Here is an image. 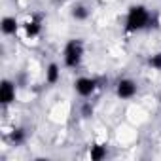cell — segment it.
Listing matches in <instances>:
<instances>
[{"mask_svg": "<svg viewBox=\"0 0 161 161\" xmlns=\"http://www.w3.org/2000/svg\"><path fill=\"white\" fill-rule=\"evenodd\" d=\"M152 14L150 10L144 6V4H133L129 10H127V17H125V32L129 34H135V32H140L144 29H150L152 27Z\"/></svg>", "mask_w": 161, "mask_h": 161, "instance_id": "1", "label": "cell"}, {"mask_svg": "<svg viewBox=\"0 0 161 161\" xmlns=\"http://www.w3.org/2000/svg\"><path fill=\"white\" fill-rule=\"evenodd\" d=\"M86 55V44L82 38H70L63 49V63L66 68H78Z\"/></svg>", "mask_w": 161, "mask_h": 161, "instance_id": "2", "label": "cell"}, {"mask_svg": "<svg viewBox=\"0 0 161 161\" xmlns=\"http://www.w3.org/2000/svg\"><path fill=\"white\" fill-rule=\"evenodd\" d=\"M97 87H99V82H97L95 78H89V76H80V78H76V80H74V91H76V95L84 97V99L91 97V95L97 91Z\"/></svg>", "mask_w": 161, "mask_h": 161, "instance_id": "3", "label": "cell"}, {"mask_svg": "<svg viewBox=\"0 0 161 161\" xmlns=\"http://www.w3.org/2000/svg\"><path fill=\"white\" fill-rule=\"evenodd\" d=\"M138 91V86L133 78H119L116 82V97L121 99V101H129L136 95Z\"/></svg>", "mask_w": 161, "mask_h": 161, "instance_id": "4", "label": "cell"}, {"mask_svg": "<svg viewBox=\"0 0 161 161\" xmlns=\"http://www.w3.org/2000/svg\"><path fill=\"white\" fill-rule=\"evenodd\" d=\"M15 95H17V89H15V84L12 80H2L0 82V104L4 108L10 106L12 103H15Z\"/></svg>", "mask_w": 161, "mask_h": 161, "instance_id": "5", "label": "cell"}, {"mask_svg": "<svg viewBox=\"0 0 161 161\" xmlns=\"http://www.w3.org/2000/svg\"><path fill=\"white\" fill-rule=\"evenodd\" d=\"M42 23H44V19H42L40 14H34L31 19H27V21L23 23L25 36H27V38H36V36H40V32H42Z\"/></svg>", "mask_w": 161, "mask_h": 161, "instance_id": "6", "label": "cell"}, {"mask_svg": "<svg viewBox=\"0 0 161 161\" xmlns=\"http://www.w3.org/2000/svg\"><path fill=\"white\" fill-rule=\"evenodd\" d=\"M0 31H2L4 36H15L17 31H19V21L12 15H6L0 21Z\"/></svg>", "mask_w": 161, "mask_h": 161, "instance_id": "7", "label": "cell"}, {"mask_svg": "<svg viewBox=\"0 0 161 161\" xmlns=\"http://www.w3.org/2000/svg\"><path fill=\"white\" fill-rule=\"evenodd\" d=\"M106 155H108V144L95 142V144L89 146V157H91V161H103Z\"/></svg>", "mask_w": 161, "mask_h": 161, "instance_id": "8", "label": "cell"}, {"mask_svg": "<svg viewBox=\"0 0 161 161\" xmlns=\"http://www.w3.org/2000/svg\"><path fill=\"white\" fill-rule=\"evenodd\" d=\"M61 80V66L57 63H49L46 68V84L47 86H55Z\"/></svg>", "mask_w": 161, "mask_h": 161, "instance_id": "9", "label": "cell"}, {"mask_svg": "<svg viewBox=\"0 0 161 161\" xmlns=\"http://www.w3.org/2000/svg\"><path fill=\"white\" fill-rule=\"evenodd\" d=\"M89 8L84 4V2H78V4H74L72 6V10H70V17L72 19H76V21H86L87 17H89Z\"/></svg>", "mask_w": 161, "mask_h": 161, "instance_id": "10", "label": "cell"}, {"mask_svg": "<svg viewBox=\"0 0 161 161\" xmlns=\"http://www.w3.org/2000/svg\"><path fill=\"white\" fill-rule=\"evenodd\" d=\"M25 140H27V131H25L23 127H17V129L12 131V135H10V142H12V144L19 146V144H23Z\"/></svg>", "mask_w": 161, "mask_h": 161, "instance_id": "11", "label": "cell"}, {"mask_svg": "<svg viewBox=\"0 0 161 161\" xmlns=\"http://www.w3.org/2000/svg\"><path fill=\"white\" fill-rule=\"evenodd\" d=\"M148 64H150L153 70L161 72V51H157V53L150 55V57H148Z\"/></svg>", "mask_w": 161, "mask_h": 161, "instance_id": "12", "label": "cell"}, {"mask_svg": "<svg viewBox=\"0 0 161 161\" xmlns=\"http://www.w3.org/2000/svg\"><path fill=\"white\" fill-rule=\"evenodd\" d=\"M82 114H84L86 118H89V116L93 114V106H91L89 103H86V104H84V108H82Z\"/></svg>", "mask_w": 161, "mask_h": 161, "instance_id": "13", "label": "cell"}, {"mask_svg": "<svg viewBox=\"0 0 161 161\" xmlns=\"http://www.w3.org/2000/svg\"><path fill=\"white\" fill-rule=\"evenodd\" d=\"M53 2H64V0H53Z\"/></svg>", "mask_w": 161, "mask_h": 161, "instance_id": "14", "label": "cell"}]
</instances>
